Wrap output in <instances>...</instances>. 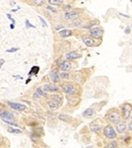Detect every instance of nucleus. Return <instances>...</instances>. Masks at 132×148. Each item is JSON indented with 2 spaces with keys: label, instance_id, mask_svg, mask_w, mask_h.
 I'll return each instance as SVG.
<instances>
[{
  "label": "nucleus",
  "instance_id": "1",
  "mask_svg": "<svg viewBox=\"0 0 132 148\" xmlns=\"http://www.w3.org/2000/svg\"><path fill=\"white\" fill-rule=\"evenodd\" d=\"M60 87L62 89V91L64 92L66 95L68 96H77L78 95V87L74 84V83H69V82H64L60 84Z\"/></svg>",
  "mask_w": 132,
  "mask_h": 148
},
{
  "label": "nucleus",
  "instance_id": "2",
  "mask_svg": "<svg viewBox=\"0 0 132 148\" xmlns=\"http://www.w3.org/2000/svg\"><path fill=\"white\" fill-rule=\"evenodd\" d=\"M120 119H121V114L118 111H111L107 114V120L111 125H116L117 123H119Z\"/></svg>",
  "mask_w": 132,
  "mask_h": 148
},
{
  "label": "nucleus",
  "instance_id": "3",
  "mask_svg": "<svg viewBox=\"0 0 132 148\" xmlns=\"http://www.w3.org/2000/svg\"><path fill=\"white\" fill-rule=\"evenodd\" d=\"M0 120H7V121H15L16 115L8 109H0Z\"/></svg>",
  "mask_w": 132,
  "mask_h": 148
},
{
  "label": "nucleus",
  "instance_id": "4",
  "mask_svg": "<svg viewBox=\"0 0 132 148\" xmlns=\"http://www.w3.org/2000/svg\"><path fill=\"white\" fill-rule=\"evenodd\" d=\"M82 11L80 9H71L70 11L65 12L63 15V19L64 20H74L80 17Z\"/></svg>",
  "mask_w": 132,
  "mask_h": 148
},
{
  "label": "nucleus",
  "instance_id": "5",
  "mask_svg": "<svg viewBox=\"0 0 132 148\" xmlns=\"http://www.w3.org/2000/svg\"><path fill=\"white\" fill-rule=\"evenodd\" d=\"M104 135L108 139H114L115 137L117 136V133H116V131L113 128L112 125H107L104 127Z\"/></svg>",
  "mask_w": 132,
  "mask_h": 148
},
{
  "label": "nucleus",
  "instance_id": "6",
  "mask_svg": "<svg viewBox=\"0 0 132 148\" xmlns=\"http://www.w3.org/2000/svg\"><path fill=\"white\" fill-rule=\"evenodd\" d=\"M6 105L11 108L14 111H17V112H25L27 110V106L22 104V103H16V102H6Z\"/></svg>",
  "mask_w": 132,
  "mask_h": 148
},
{
  "label": "nucleus",
  "instance_id": "7",
  "mask_svg": "<svg viewBox=\"0 0 132 148\" xmlns=\"http://www.w3.org/2000/svg\"><path fill=\"white\" fill-rule=\"evenodd\" d=\"M132 112V106L129 103H124L121 106V114L124 120H129Z\"/></svg>",
  "mask_w": 132,
  "mask_h": 148
},
{
  "label": "nucleus",
  "instance_id": "8",
  "mask_svg": "<svg viewBox=\"0 0 132 148\" xmlns=\"http://www.w3.org/2000/svg\"><path fill=\"white\" fill-rule=\"evenodd\" d=\"M48 76L50 78V81L52 83H54V84L59 83L60 80H61L60 79V73L59 71H58V69H51L49 71V73H48Z\"/></svg>",
  "mask_w": 132,
  "mask_h": 148
},
{
  "label": "nucleus",
  "instance_id": "9",
  "mask_svg": "<svg viewBox=\"0 0 132 148\" xmlns=\"http://www.w3.org/2000/svg\"><path fill=\"white\" fill-rule=\"evenodd\" d=\"M41 88L46 92H48V93H57V92H60V88L57 85H55L54 83L53 84H50V83L43 84Z\"/></svg>",
  "mask_w": 132,
  "mask_h": 148
},
{
  "label": "nucleus",
  "instance_id": "10",
  "mask_svg": "<svg viewBox=\"0 0 132 148\" xmlns=\"http://www.w3.org/2000/svg\"><path fill=\"white\" fill-rule=\"evenodd\" d=\"M89 34L94 39H101L103 37V35H104V31H103V29H101L99 27H95V28H92L90 30Z\"/></svg>",
  "mask_w": 132,
  "mask_h": 148
},
{
  "label": "nucleus",
  "instance_id": "11",
  "mask_svg": "<svg viewBox=\"0 0 132 148\" xmlns=\"http://www.w3.org/2000/svg\"><path fill=\"white\" fill-rule=\"evenodd\" d=\"M82 57V54L79 53L78 51H70V52H67L65 54V58L68 59V60H74V59H78V58H81Z\"/></svg>",
  "mask_w": 132,
  "mask_h": 148
},
{
  "label": "nucleus",
  "instance_id": "12",
  "mask_svg": "<svg viewBox=\"0 0 132 148\" xmlns=\"http://www.w3.org/2000/svg\"><path fill=\"white\" fill-rule=\"evenodd\" d=\"M71 68H72V64L68 59L62 61L59 65V69L61 71H70Z\"/></svg>",
  "mask_w": 132,
  "mask_h": 148
},
{
  "label": "nucleus",
  "instance_id": "13",
  "mask_svg": "<svg viewBox=\"0 0 132 148\" xmlns=\"http://www.w3.org/2000/svg\"><path fill=\"white\" fill-rule=\"evenodd\" d=\"M61 105H62L61 103L57 102V101H55L53 99H50V101L48 102V107L50 110H57V109H59Z\"/></svg>",
  "mask_w": 132,
  "mask_h": 148
},
{
  "label": "nucleus",
  "instance_id": "14",
  "mask_svg": "<svg viewBox=\"0 0 132 148\" xmlns=\"http://www.w3.org/2000/svg\"><path fill=\"white\" fill-rule=\"evenodd\" d=\"M127 129V125L125 122H119L116 124V130L119 133H124Z\"/></svg>",
  "mask_w": 132,
  "mask_h": 148
},
{
  "label": "nucleus",
  "instance_id": "15",
  "mask_svg": "<svg viewBox=\"0 0 132 148\" xmlns=\"http://www.w3.org/2000/svg\"><path fill=\"white\" fill-rule=\"evenodd\" d=\"M58 35L61 38H68V37H71L73 35V32L70 29H62L58 31Z\"/></svg>",
  "mask_w": 132,
  "mask_h": 148
},
{
  "label": "nucleus",
  "instance_id": "16",
  "mask_svg": "<svg viewBox=\"0 0 132 148\" xmlns=\"http://www.w3.org/2000/svg\"><path fill=\"white\" fill-rule=\"evenodd\" d=\"M82 42H83L87 46H89V47L95 46V41L93 40L92 37H91V38H90V37H82Z\"/></svg>",
  "mask_w": 132,
  "mask_h": 148
},
{
  "label": "nucleus",
  "instance_id": "17",
  "mask_svg": "<svg viewBox=\"0 0 132 148\" xmlns=\"http://www.w3.org/2000/svg\"><path fill=\"white\" fill-rule=\"evenodd\" d=\"M94 114H95V110H94L93 108H89V109H87L86 111L83 112L82 115H83L84 117H91V116H93Z\"/></svg>",
  "mask_w": 132,
  "mask_h": 148
},
{
  "label": "nucleus",
  "instance_id": "18",
  "mask_svg": "<svg viewBox=\"0 0 132 148\" xmlns=\"http://www.w3.org/2000/svg\"><path fill=\"white\" fill-rule=\"evenodd\" d=\"M58 120L62 121V122H65V123H70L72 121V117L68 114H58Z\"/></svg>",
  "mask_w": 132,
  "mask_h": 148
},
{
  "label": "nucleus",
  "instance_id": "19",
  "mask_svg": "<svg viewBox=\"0 0 132 148\" xmlns=\"http://www.w3.org/2000/svg\"><path fill=\"white\" fill-rule=\"evenodd\" d=\"M82 24H83V20H81V19L77 18V19H74V20H73V22L71 24H69V27H72V28H77V27H80V26H82Z\"/></svg>",
  "mask_w": 132,
  "mask_h": 148
},
{
  "label": "nucleus",
  "instance_id": "20",
  "mask_svg": "<svg viewBox=\"0 0 132 148\" xmlns=\"http://www.w3.org/2000/svg\"><path fill=\"white\" fill-rule=\"evenodd\" d=\"M36 92L40 96V97H42V98H48L49 97V95L48 94V92H46L41 87H37L36 89Z\"/></svg>",
  "mask_w": 132,
  "mask_h": 148
},
{
  "label": "nucleus",
  "instance_id": "21",
  "mask_svg": "<svg viewBox=\"0 0 132 148\" xmlns=\"http://www.w3.org/2000/svg\"><path fill=\"white\" fill-rule=\"evenodd\" d=\"M7 131L12 134H21L23 132L20 128H16V127H7Z\"/></svg>",
  "mask_w": 132,
  "mask_h": 148
},
{
  "label": "nucleus",
  "instance_id": "22",
  "mask_svg": "<svg viewBox=\"0 0 132 148\" xmlns=\"http://www.w3.org/2000/svg\"><path fill=\"white\" fill-rule=\"evenodd\" d=\"M31 4L37 6V7H40L46 4V0H31Z\"/></svg>",
  "mask_w": 132,
  "mask_h": 148
},
{
  "label": "nucleus",
  "instance_id": "23",
  "mask_svg": "<svg viewBox=\"0 0 132 148\" xmlns=\"http://www.w3.org/2000/svg\"><path fill=\"white\" fill-rule=\"evenodd\" d=\"M38 71H39V67L36 65V66H33L31 70L29 71V76H32V75H37V73H38Z\"/></svg>",
  "mask_w": 132,
  "mask_h": 148
},
{
  "label": "nucleus",
  "instance_id": "24",
  "mask_svg": "<svg viewBox=\"0 0 132 148\" xmlns=\"http://www.w3.org/2000/svg\"><path fill=\"white\" fill-rule=\"evenodd\" d=\"M48 4L54 6H61L63 5V0H48Z\"/></svg>",
  "mask_w": 132,
  "mask_h": 148
},
{
  "label": "nucleus",
  "instance_id": "25",
  "mask_svg": "<svg viewBox=\"0 0 132 148\" xmlns=\"http://www.w3.org/2000/svg\"><path fill=\"white\" fill-rule=\"evenodd\" d=\"M60 79L65 80V81L70 79V74H69V72H68V71H62V72L60 73Z\"/></svg>",
  "mask_w": 132,
  "mask_h": 148
},
{
  "label": "nucleus",
  "instance_id": "26",
  "mask_svg": "<svg viewBox=\"0 0 132 148\" xmlns=\"http://www.w3.org/2000/svg\"><path fill=\"white\" fill-rule=\"evenodd\" d=\"M34 134H36L37 136L43 135V129H42L40 126H36V127L34 128Z\"/></svg>",
  "mask_w": 132,
  "mask_h": 148
},
{
  "label": "nucleus",
  "instance_id": "27",
  "mask_svg": "<svg viewBox=\"0 0 132 148\" xmlns=\"http://www.w3.org/2000/svg\"><path fill=\"white\" fill-rule=\"evenodd\" d=\"M50 99H53V100H55V101H57V102L59 103H63V98H62V96L61 95H58V94H54V95H52L51 97H50Z\"/></svg>",
  "mask_w": 132,
  "mask_h": 148
},
{
  "label": "nucleus",
  "instance_id": "28",
  "mask_svg": "<svg viewBox=\"0 0 132 148\" xmlns=\"http://www.w3.org/2000/svg\"><path fill=\"white\" fill-rule=\"evenodd\" d=\"M3 123H5L6 125H11V126H15V127H18L19 125L18 124H16V123H14V121H7V120H1Z\"/></svg>",
  "mask_w": 132,
  "mask_h": 148
},
{
  "label": "nucleus",
  "instance_id": "29",
  "mask_svg": "<svg viewBox=\"0 0 132 148\" xmlns=\"http://www.w3.org/2000/svg\"><path fill=\"white\" fill-rule=\"evenodd\" d=\"M91 126V129H92V131H94V132H99L100 131V129H101V125H95L94 124H92V125H90Z\"/></svg>",
  "mask_w": 132,
  "mask_h": 148
},
{
  "label": "nucleus",
  "instance_id": "30",
  "mask_svg": "<svg viewBox=\"0 0 132 148\" xmlns=\"http://www.w3.org/2000/svg\"><path fill=\"white\" fill-rule=\"evenodd\" d=\"M46 9H47L48 11L52 12V13H57V9H56L55 7H53V5H50V4H48V5L46 6Z\"/></svg>",
  "mask_w": 132,
  "mask_h": 148
},
{
  "label": "nucleus",
  "instance_id": "31",
  "mask_svg": "<svg viewBox=\"0 0 132 148\" xmlns=\"http://www.w3.org/2000/svg\"><path fill=\"white\" fill-rule=\"evenodd\" d=\"M26 28H27V29H30V28H36V26L33 25V24H31V22L27 19V20H26Z\"/></svg>",
  "mask_w": 132,
  "mask_h": 148
},
{
  "label": "nucleus",
  "instance_id": "32",
  "mask_svg": "<svg viewBox=\"0 0 132 148\" xmlns=\"http://www.w3.org/2000/svg\"><path fill=\"white\" fill-rule=\"evenodd\" d=\"M72 9V6L70 5V4H66V5H63V10L65 12H68L70 11Z\"/></svg>",
  "mask_w": 132,
  "mask_h": 148
},
{
  "label": "nucleus",
  "instance_id": "33",
  "mask_svg": "<svg viewBox=\"0 0 132 148\" xmlns=\"http://www.w3.org/2000/svg\"><path fill=\"white\" fill-rule=\"evenodd\" d=\"M18 50H19V47H11V48H8L6 51L9 52V53H10V52L12 53V52H16V51H18Z\"/></svg>",
  "mask_w": 132,
  "mask_h": 148
},
{
  "label": "nucleus",
  "instance_id": "34",
  "mask_svg": "<svg viewBox=\"0 0 132 148\" xmlns=\"http://www.w3.org/2000/svg\"><path fill=\"white\" fill-rule=\"evenodd\" d=\"M31 140L33 141V142H37L38 141V138H37V135H36V134H31Z\"/></svg>",
  "mask_w": 132,
  "mask_h": 148
},
{
  "label": "nucleus",
  "instance_id": "35",
  "mask_svg": "<svg viewBox=\"0 0 132 148\" xmlns=\"http://www.w3.org/2000/svg\"><path fill=\"white\" fill-rule=\"evenodd\" d=\"M37 18L39 19V21H40L41 24L43 25V27H48V24H47V22L45 21V19H42V17H41V16H39V15H38V16H37Z\"/></svg>",
  "mask_w": 132,
  "mask_h": 148
},
{
  "label": "nucleus",
  "instance_id": "36",
  "mask_svg": "<svg viewBox=\"0 0 132 148\" xmlns=\"http://www.w3.org/2000/svg\"><path fill=\"white\" fill-rule=\"evenodd\" d=\"M6 16H7V18H8V19H9V20H10V21H11V22H12L13 24H15V23H16V21H15V19H14V18H13L12 16H11V14H9V13H7V15H6Z\"/></svg>",
  "mask_w": 132,
  "mask_h": 148
},
{
  "label": "nucleus",
  "instance_id": "37",
  "mask_svg": "<svg viewBox=\"0 0 132 148\" xmlns=\"http://www.w3.org/2000/svg\"><path fill=\"white\" fill-rule=\"evenodd\" d=\"M108 147H117V142H116L115 140L111 141V142H110V144L108 145Z\"/></svg>",
  "mask_w": 132,
  "mask_h": 148
},
{
  "label": "nucleus",
  "instance_id": "38",
  "mask_svg": "<svg viewBox=\"0 0 132 148\" xmlns=\"http://www.w3.org/2000/svg\"><path fill=\"white\" fill-rule=\"evenodd\" d=\"M39 98H40V96H39L36 92H35V93L33 94V99H34V100H37V99H39Z\"/></svg>",
  "mask_w": 132,
  "mask_h": 148
},
{
  "label": "nucleus",
  "instance_id": "39",
  "mask_svg": "<svg viewBox=\"0 0 132 148\" xmlns=\"http://www.w3.org/2000/svg\"><path fill=\"white\" fill-rule=\"evenodd\" d=\"M127 129H129V131H132V121L127 125Z\"/></svg>",
  "mask_w": 132,
  "mask_h": 148
},
{
  "label": "nucleus",
  "instance_id": "40",
  "mask_svg": "<svg viewBox=\"0 0 132 148\" xmlns=\"http://www.w3.org/2000/svg\"><path fill=\"white\" fill-rule=\"evenodd\" d=\"M63 29V27L61 26V25H57V26H55V30L56 31H60V30H62Z\"/></svg>",
  "mask_w": 132,
  "mask_h": 148
},
{
  "label": "nucleus",
  "instance_id": "41",
  "mask_svg": "<svg viewBox=\"0 0 132 148\" xmlns=\"http://www.w3.org/2000/svg\"><path fill=\"white\" fill-rule=\"evenodd\" d=\"M4 63H5V60H4L3 58H2V59H0V68L2 67V65H3Z\"/></svg>",
  "mask_w": 132,
  "mask_h": 148
},
{
  "label": "nucleus",
  "instance_id": "42",
  "mask_svg": "<svg viewBox=\"0 0 132 148\" xmlns=\"http://www.w3.org/2000/svg\"><path fill=\"white\" fill-rule=\"evenodd\" d=\"M31 80H32V78H31V76H29V78H28V79L26 80V82H25V83H26V85H27V84H29V83L31 82Z\"/></svg>",
  "mask_w": 132,
  "mask_h": 148
},
{
  "label": "nucleus",
  "instance_id": "43",
  "mask_svg": "<svg viewBox=\"0 0 132 148\" xmlns=\"http://www.w3.org/2000/svg\"><path fill=\"white\" fill-rule=\"evenodd\" d=\"M13 77H14V78H19V79H23V77H22V76H20V75H14Z\"/></svg>",
  "mask_w": 132,
  "mask_h": 148
},
{
  "label": "nucleus",
  "instance_id": "44",
  "mask_svg": "<svg viewBox=\"0 0 132 148\" xmlns=\"http://www.w3.org/2000/svg\"><path fill=\"white\" fill-rule=\"evenodd\" d=\"M10 29H11V30H14V29H15V24H10Z\"/></svg>",
  "mask_w": 132,
  "mask_h": 148
},
{
  "label": "nucleus",
  "instance_id": "45",
  "mask_svg": "<svg viewBox=\"0 0 132 148\" xmlns=\"http://www.w3.org/2000/svg\"><path fill=\"white\" fill-rule=\"evenodd\" d=\"M130 33V29L129 28H126L125 29V34H129Z\"/></svg>",
  "mask_w": 132,
  "mask_h": 148
},
{
  "label": "nucleus",
  "instance_id": "46",
  "mask_svg": "<svg viewBox=\"0 0 132 148\" xmlns=\"http://www.w3.org/2000/svg\"><path fill=\"white\" fill-rule=\"evenodd\" d=\"M20 9H21V8H20V7H19V6H18V7H17V8H16V9H13V10H12V12H16V11H18V10H20Z\"/></svg>",
  "mask_w": 132,
  "mask_h": 148
},
{
  "label": "nucleus",
  "instance_id": "47",
  "mask_svg": "<svg viewBox=\"0 0 132 148\" xmlns=\"http://www.w3.org/2000/svg\"><path fill=\"white\" fill-rule=\"evenodd\" d=\"M14 4H15V1H11L10 2V5H14Z\"/></svg>",
  "mask_w": 132,
  "mask_h": 148
},
{
  "label": "nucleus",
  "instance_id": "48",
  "mask_svg": "<svg viewBox=\"0 0 132 148\" xmlns=\"http://www.w3.org/2000/svg\"><path fill=\"white\" fill-rule=\"evenodd\" d=\"M130 1H131V2H132V0H130Z\"/></svg>",
  "mask_w": 132,
  "mask_h": 148
},
{
  "label": "nucleus",
  "instance_id": "49",
  "mask_svg": "<svg viewBox=\"0 0 132 148\" xmlns=\"http://www.w3.org/2000/svg\"><path fill=\"white\" fill-rule=\"evenodd\" d=\"M131 119H132V116H131Z\"/></svg>",
  "mask_w": 132,
  "mask_h": 148
}]
</instances>
